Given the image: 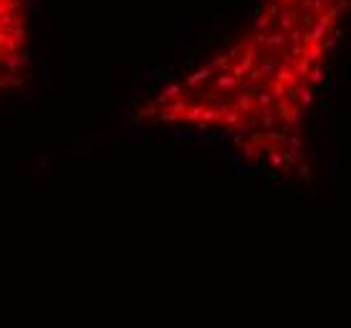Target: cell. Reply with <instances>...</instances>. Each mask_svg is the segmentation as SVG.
<instances>
[{
    "label": "cell",
    "instance_id": "6da1fadb",
    "mask_svg": "<svg viewBox=\"0 0 351 328\" xmlns=\"http://www.w3.org/2000/svg\"><path fill=\"white\" fill-rule=\"evenodd\" d=\"M349 13L351 0H261L223 49L144 97L134 121L223 142L256 167L293 175Z\"/></svg>",
    "mask_w": 351,
    "mask_h": 328
},
{
    "label": "cell",
    "instance_id": "7a4b0ae2",
    "mask_svg": "<svg viewBox=\"0 0 351 328\" xmlns=\"http://www.w3.org/2000/svg\"><path fill=\"white\" fill-rule=\"evenodd\" d=\"M33 0H0V94L23 88L33 71Z\"/></svg>",
    "mask_w": 351,
    "mask_h": 328
}]
</instances>
